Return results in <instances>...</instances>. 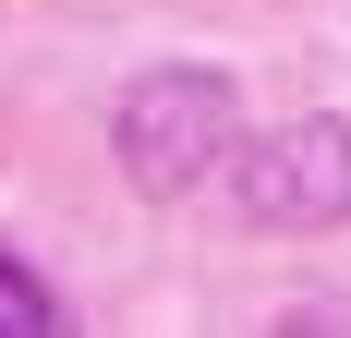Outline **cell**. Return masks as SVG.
I'll return each instance as SVG.
<instances>
[{
  "mask_svg": "<svg viewBox=\"0 0 351 338\" xmlns=\"http://www.w3.org/2000/svg\"><path fill=\"white\" fill-rule=\"evenodd\" d=\"M230 73H145L134 97H121V121H109V145H121V169H134L145 194H194V181H218L230 169Z\"/></svg>",
  "mask_w": 351,
  "mask_h": 338,
  "instance_id": "obj_1",
  "label": "cell"
},
{
  "mask_svg": "<svg viewBox=\"0 0 351 338\" xmlns=\"http://www.w3.org/2000/svg\"><path fill=\"white\" fill-rule=\"evenodd\" d=\"M230 181H243V218H267V230H339L351 218V121H291Z\"/></svg>",
  "mask_w": 351,
  "mask_h": 338,
  "instance_id": "obj_2",
  "label": "cell"
},
{
  "mask_svg": "<svg viewBox=\"0 0 351 338\" xmlns=\"http://www.w3.org/2000/svg\"><path fill=\"white\" fill-rule=\"evenodd\" d=\"M49 326H61V290L25 254H0V338H49Z\"/></svg>",
  "mask_w": 351,
  "mask_h": 338,
  "instance_id": "obj_3",
  "label": "cell"
}]
</instances>
